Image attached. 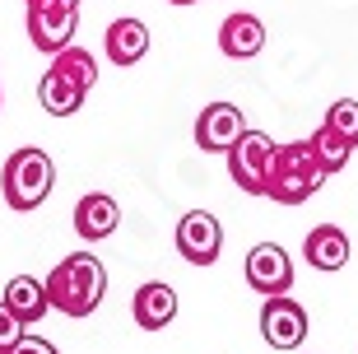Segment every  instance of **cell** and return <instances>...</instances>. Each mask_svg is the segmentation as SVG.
<instances>
[{"label":"cell","instance_id":"obj_8","mask_svg":"<svg viewBox=\"0 0 358 354\" xmlns=\"http://www.w3.org/2000/svg\"><path fill=\"white\" fill-rule=\"evenodd\" d=\"M242 131H247V117H242L238 103H210V107H200V117H196V144L205 149V154H228V149L238 144Z\"/></svg>","mask_w":358,"mask_h":354},{"label":"cell","instance_id":"obj_17","mask_svg":"<svg viewBox=\"0 0 358 354\" xmlns=\"http://www.w3.org/2000/svg\"><path fill=\"white\" fill-rule=\"evenodd\" d=\"M312 144H317V158H321V168H326V172H340L349 163V154H354V144H349L340 131H331L326 121L312 131Z\"/></svg>","mask_w":358,"mask_h":354},{"label":"cell","instance_id":"obj_3","mask_svg":"<svg viewBox=\"0 0 358 354\" xmlns=\"http://www.w3.org/2000/svg\"><path fill=\"white\" fill-rule=\"evenodd\" d=\"M56 186V163L47 149H38V144H24V149H14L10 158H5V172H0V191H5V205L19 215L38 210L42 200L52 196Z\"/></svg>","mask_w":358,"mask_h":354},{"label":"cell","instance_id":"obj_22","mask_svg":"<svg viewBox=\"0 0 358 354\" xmlns=\"http://www.w3.org/2000/svg\"><path fill=\"white\" fill-rule=\"evenodd\" d=\"M24 5H80V0H24Z\"/></svg>","mask_w":358,"mask_h":354},{"label":"cell","instance_id":"obj_7","mask_svg":"<svg viewBox=\"0 0 358 354\" xmlns=\"http://www.w3.org/2000/svg\"><path fill=\"white\" fill-rule=\"evenodd\" d=\"M177 252H182L191 266H214L219 252H224V229L210 210H186L177 219Z\"/></svg>","mask_w":358,"mask_h":354},{"label":"cell","instance_id":"obj_18","mask_svg":"<svg viewBox=\"0 0 358 354\" xmlns=\"http://www.w3.org/2000/svg\"><path fill=\"white\" fill-rule=\"evenodd\" d=\"M52 66L66 70L70 79H80L84 89H93V84H98V61H93V52H84V47H75V42H70V47H61V52L52 56Z\"/></svg>","mask_w":358,"mask_h":354},{"label":"cell","instance_id":"obj_19","mask_svg":"<svg viewBox=\"0 0 358 354\" xmlns=\"http://www.w3.org/2000/svg\"><path fill=\"white\" fill-rule=\"evenodd\" d=\"M326 126H331V131H340L358 149V103H354V98H340V103L326 107Z\"/></svg>","mask_w":358,"mask_h":354},{"label":"cell","instance_id":"obj_10","mask_svg":"<svg viewBox=\"0 0 358 354\" xmlns=\"http://www.w3.org/2000/svg\"><path fill=\"white\" fill-rule=\"evenodd\" d=\"M219 52L228 61H252V56H261L266 52V24L247 10L228 14L224 24H219Z\"/></svg>","mask_w":358,"mask_h":354},{"label":"cell","instance_id":"obj_4","mask_svg":"<svg viewBox=\"0 0 358 354\" xmlns=\"http://www.w3.org/2000/svg\"><path fill=\"white\" fill-rule=\"evenodd\" d=\"M279 144L270 140L266 131H247L238 135V144L228 149V177L238 182V191L247 196H266V182H270V158H275Z\"/></svg>","mask_w":358,"mask_h":354},{"label":"cell","instance_id":"obj_2","mask_svg":"<svg viewBox=\"0 0 358 354\" xmlns=\"http://www.w3.org/2000/svg\"><path fill=\"white\" fill-rule=\"evenodd\" d=\"M331 172L321 168L317 158V144L312 140H293V144H279L275 158H270V182H266V196L279 200V205H303L321 191Z\"/></svg>","mask_w":358,"mask_h":354},{"label":"cell","instance_id":"obj_12","mask_svg":"<svg viewBox=\"0 0 358 354\" xmlns=\"http://www.w3.org/2000/svg\"><path fill=\"white\" fill-rule=\"evenodd\" d=\"M117 224H121V205H117V196H107V191H89V196L75 205V233H80L84 243L112 238Z\"/></svg>","mask_w":358,"mask_h":354},{"label":"cell","instance_id":"obj_11","mask_svg":"<svg viewBox=\"0 0 358 354\" xmlns=\"http://www.w3.org/2000/svg\"><path fill=\"white\" fill-rule=\"evenodd\" d=\"M131 317H135V327H140V331H163L177 317V289L163 285V280L140 285V289H135V299H131Z\"/></svg>","mask_w":358,"mask_h":354},{"label":"cell","instance_id":"obj_20","mask_svg":"<svg viewBox=\"0 0 358 354\" xmlns=\"http://www.w3.org/2000/svg\"><path fill=\"white\" fill-rule=\"evenodd\" d=\"M19 341H24V322H19V317L5 308V299H0V354H10Z\"/></svg>","mask_w":358,"mask_h":354},{"label":"cell","instance_id":"obj_16","mask_svg":"<svg viewBox=\"0 0 358 354\" xmlns=\"http://www.w3.org/2000/svg\"><path fill=\"white\" fill-rule=\"evenodd\" d=\"M5 308H10L24 327H33V322H42L47 317V285L42 280H33V275H14L10 285H5Z\"/></svg>","mask_w":358,"mask_h":354},{"label":"cell","instance_id":"obj_13","mask_svg":"<svg viewBox=\"0 0 358 354\" xmlns=\"http://www.w3.org/2000/svg\"><path fill=\"white\" fill-rule=\"evenodd\" d=\"M103 47H107V61L112 66H140L149 52V28L140 24V19H112L103 33Z\"/></svg>","mask_w":358,"mask_h":354},{"label":"cell","instance_id":"obj_14","mask_svg":"<svg viewBox=\"0 0 358 354\" xmlns=\"http://www.w3.org/2000/svg\"><path fill=\"white\" fill-rule=\"evenodd\" d=\"M84 98H89V89H84L80 79H70L66 70H47V75L38 79V103L52 112V117H75L84 107Z\"/></svg>","mask_w":358,"mask_h":354},{"label":"cell","instance_id":"obj_23","mask_svg":"<svg viewBox=\"0 0 358 354\" xmlns=\"http://www.w3.org/2000/svg\"><path fill=\"white\" fill-rule=\"evenodd\" d=\"M168 5H196V0H168Z\"/></svg>","mask_w":358,"mask_h":354},{"label":"cell","instance_id":"obj_6","mask_svg":"<svg viewBox=\"0 0 358 354\" xmlns=\"http://www.w3.org/2000/svg\"><path fill=\"white\" fill-rule=\"evenodd\" d=\"M75 28H80V5H28V42L38 52L56 56L75 42Z\"/></svg>","mask_w":358,"mask_h":354},{"label":"cell","instance_id":"obj_5","mask_svg":"<svg viewBox=\"0 0 358 354\" xmlns=\"http://www.w3.org/2000/svg\"><path fill=\"white\" fill-rule=\"evenodd\" d=\"M261 336L270 350H298L307 341V308L289 294H270L261 308Z\"/></svg>","mask_w":358,"mask_h":354},{"label":"cell","instance_id":"obj_1","mask_svg":"<svg viewBox=\"0 0 358 354\" xmlns=\"http://www.w3.org/2000/svg\"><path fill=\"white\" fill-rule=\"evenodd\" d=\"M47 285V303L66 317H89L98 313V303L107 294V271L93 252H70L52 266V275L42 280Z\"/></svg>","mask_w":358,"mask_h":354},{"label":"cell","instance_id":"obj_21","mask_svg":"<svg viewBox=\"0 0 358 354\" xmlns=\"http://www.w3.org/2000/svg\"><path fill=\"white\" fill-rule=\"evenodd\" d=\"M10 354H61V350H56L52 341H42V336H28V331H24V341L14 345Z\"/></svg>","mask_w":358,"mask_h":354},{"label":"cell","instance_id":"obj_15","mask_svg":"<svg viewBox=\"0 0 358 354\" xmlns=\"http://www.w3.org/2000/svg\"><path fill=\"white\" fill-rule=\"evenodd\" d=\"M303 257L312 271H340V266H349V233L335 224H317L303 243Z\"/></svg>","mask_w":358,"mask_h":354},{"label":"cell","instance_id":"obj_9","mask_svg":"<svg viewBox=\"0 0 358 354\" xmlns=\"http://www.w3.org/2000/svg\"><path fill=\"white\" fill-rule=\"evenodd\" d=\"M247 285L256 289V294H289L293 289V261L289 252L279 247V243H256L252 252H247Z\"/></svg>","mask_w":358,"mask_h":354}]
</instances>
